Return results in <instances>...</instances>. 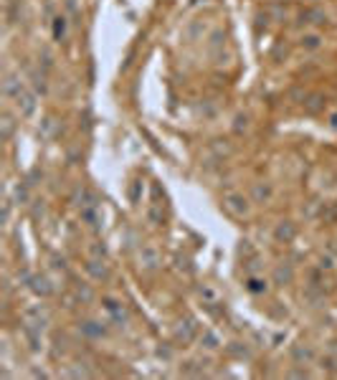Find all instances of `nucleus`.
<instances>
[{"label":"nucleus","mask_w":337,"mask_h":380,"mask_svg":"<svg viewBox=\"0 0 337 380\" xmlns=\"http://www.w3.org/2000/svg\"><path fill=\"white\" fill-rule=\"evenodd\" d=\"M223 208H226L231 215H236V218H246L248 211H251L248 200H246L241 193H226V195H223Z\"/></svg>","instance_id":"obj_1"},{"label":"nucleus","mask_w":337,"mask_h":380,"mask_svg":"<svg viewBox=\"0 0 337 380\" xmlns=\"http://www.w3.org/2000/svg\"><path fill=\"white\" fill-rule=\"evenodd\" d=\"M104 309L109 312V317H112L114 325H124L127 319H129L127 309L122 307V302H117V299H112V297H104Z\"/></svg>","instance_id":"obj_2"},{"label":"nucleus","mask_w":337,"mask_h":380,"mask_svg":"<svg viewBox=\"0 0 337 380\" xmlns=\"http://www.w3.org/2000/svg\"><path fill=\"white\" fill-rule=\"evenodd\" d=\"M16 104H18V112H21L23 117H31V114L36 112V94L28 92V89H23V92L16 96Z\"/></svg>","instance_id":"obj_3"},{"label":"nucleus","mask_w":337,"mask_h":380,"mask_svg":"<svg viewBox=\"0 0 337 380\" xmlns=\"http://www.w3.org/2000/svg\"><path fill=\"white\" fill-rule=\"evenodd\" d=\"M274 236H276V241H282V243H289V241H294V238H297V226L291 223V221H282L279 226H276Z\"/></svg>","instance_id":"obj_4"},{"label":"nucleus","mask_w":337,"mask_h":380,"mask_svg":"<svg viewBox=\"0 0 337 380\" xmlns=\"http://www.w3.org/2000/svg\"><path fill=\"white\" fill-rule=\"evenodd\" d=\"M28 286L33 289V294H38V297H48L51 291H53V286H51V282L46 279V276H31V282H28Z\"/></svg>","instance_id":"obj_5"},{"label":"nucleus","mask_w":337,"mask_h":380,"mask_svg":"<svg viewBox=\"0 0 337 380\" xmlns=\"http://www.w3.org/2000/svg\"><path fill=\"white\" fill-rule=\"evenodd\" d=\"M157 264H160V254L152 246H144L140 251V266L142 269H157Z\"/></svg>","instance_id":"obj_6"},{"label":"nucleus","mask_w":337,"mask_h":380,"mask_svg":"<svg viewBox=\"0 0 337 380\" xmlns=\"http://www.w3.org/2000/svg\"><path fill=\"white\" fill-rule=\"evenodd\" d=\"M81 332L86 334V337H92V340H99V337H104L107 330L101 327V322H96V319H86V322H81Z\"/></svg>","instance_id":"obj_7"},{"label":"nucleus","mask_w":337,"mask_h":380,"mask_svg":"<svg viewBox=\"0 0 337 380\" xmlns=\"http://www.w3.org/2000/svg\"><path fill=\"white\" fill-rule=\"evenodd\" d=\"M3 92H5V96L16 99V96L23 92V84H21V79H18V76H13V74H8V76H5V81H3Z\"/></svg>","instance_id":"obj_8"},{"label":"nucleus","mask_w":337,"mask_h":380,"mask_svg":"<svg viewBox=\"0 0 337 380\" xmlns=\"http://www.w3.org/2000/svg\"><path fill=\"white\" fill-rule=\"evenodd\" d=\"M322 107H325V94H319V92H314V94H310L304 99V109L310 114H317Z\"/></svg>","instance_id":"obj_9"},{"label":"nucleus","mask_w":337,"mask_h":380,"mask_svg":"<svg viewBox=\"0 0 337 380\" xmlns=\"http://www.w3.org/2000/svg\"><path fill=\"white\" fill-rule=\"evenodd\" d=\"M271 193H274V190H271L269 183H256L254 185V200L256 203H269L271 200Z\"/></svg>","instance_id":"obj_10"},{"label":"nucleus","mask_w":337,"mask_h":380,"mask_svg":"<svg viewBox=\"0 0 337 380\" xmlns=\"http://www.w3.org/2000/svg\"><path fill=\"white\" fill-rule=\"evenodd\" d=\"M195 322H193V319H188V322H185V327H183V322H180V327L178 330H175V337H178V340H183V342H190V340H193V334H195Z\"/></svg>","instance_id":"obj_11"},{"label":"nucleus","mask_w":337,"mask_h":380,"mask_svg":"<svg viewBox=\"0 0 337 380\" xmlns=\"http://www.w3.org/2000/svg\"><path fill=\"white\" fill-rule=\"evenodd\" d=\"M299 43H302V48H307V51H317L322 46V36L319 33H304L299 38Z\"/></svg>","instance_id":"obj_12"},{"label":"nucleus","mask_w":337,"mask_h":380,"mask_svg":"<svg viewBox=\"0 0 337 380\" xmlns=\"http://www.w3.org/2000/svg\"><path fill=\"white\" fill-rule=\"evenodd\" d=\"M302 23H325V13L317 10V8H310V10H302V16H299Z\"/></svg>","instance_id":"obj_13"},{"label":"nucleus","mask_w":337,"mask_h":380,"mask_svg":"<svg viewBox=\"0 0 337 380\" xmlns=\"http://www.w3.org/2000/svg\"><path fill=\"white\" fill-rule=\"evenodd\" d=\"M86 271H89L94 279H107V266L101 264V261H96V259H92L89 264H86Z\"/></svg>","instance_id":"obj_14"},{"label":"nucleus","mask_w":337,"mask_h":380,"mask_svg":"<svg viewBox=\"0 0 337 380\" xmlns=\"http://www.w3.org/2000/svg\"><path fill=\"white\" fill-rule=\"evenodd\" d=\"M51 33H53V41H64V36H66V18H64V16L53 18V28H51Z\"/></svg>","instance_id":"obj_15"},{"label":"nucleus","mask_w":337,"mask_h":380,"mask_svg":"<svg viewBox=\"0 0 337 380\" xmlns=\"http://www.w3.org/2000/svg\"><path fill=\"white\" fill-rule=\"evenodd\" d=\"M274 279H276V284H289L294 279V271H291V266H279L274 271Z\"/></svg>","instance_id":"obj_16"},{"label":"nucleus","mask_w":337,"mask_h":380,"mask_svg":"<svg viewBox=\"0 0 337 380\" xmlns=\"http://www.w3.org/2000/svg\"><path fill=\"white\" fill-rule=\"evenodd\" d=\"M200 342L206 345L208 350H216L218 345H221V340H218V334H216V332H211V330H206V332L200 334Z\"/></svg>","instance_id":"obj_17"},{"label":"nucleus","mask_w":337,"mask_h":380,"mask_svg":"<svg viewBox=\"0 0 337 380\" xmlns=\"http://www.w3.org/2000/svg\"><path fill=\"white\" fill-rule=\"evenodd\" d=\"M211 150H216L221 157H226V155H231V144H228V140H213Z\"/></svg>","instance_id":"obj_18"},{"label":"nucleus","mask_w":337,"mask_h":380,"mask_svg":"<svg viewBox=\"0 0 337 380\" xmlns=\"http://www.w3.org/2000/svg\"><path fill=\"white\" fill-rule=\"evenodd\" d=\"M248 291L261 294V291H266V282H261V279H256V276H251V279H248Z\"/></svg>","instance_id":"obj_19"},{"label":"nucleus","mask_w":337,"mask_h":380,"mask_svg":"<svg viewBox=\"0 0 337 380\" xmlns=\"http://www.w3.org/2000/svg\"><path fill=\"white\" fill-rule=\"evenodd\" d=\"M76 297H79L81 302H92V299H94V291L86 286V284H79V286H76Z\"/></svg>","instance_id":"obj_20"},{"label":"nucleus","mask_w":337,"mask_h":380,"mask_svg":"<svg viewBox=\"0 0 337 380\" xmlns=\"http://www.w3.org/2000/svg\"><path fill=\"white\" fill-rule=\"evenodd\" d=\"M233 129H236V132L248 129V114H236V119H233Z\"/></svg>","instance_id":"obj_21"},{"label":"nucleus","mask_w":337,"mask_h":380,"mask_svg":"<svg viewBox=\"0 0 337 380\" xmlns=\"http://www.w3.org/2000/svg\"><path fill=\"white\" fill-rule=\"evenodd\" d=\"M10 135H13V119L5 114L3 117V140H10Z\"/></svg>","instance_id":"obj_22"},{"label":"nucleus","mask_w":337,"mask_h":380,"mask_svg":"<svg viewBox=\"0 0 337 380\" xmlns=\"http://www.w3.org/2000/svg\"><path fill=\"white\" fill-rule=\"evenodd\" d=\"M147 218H150L152 226H160V223H163V213H160L157 208H150V211H147Z\"/></svg>","instance_id":"obj_23"},{"label":"nucleus","mask_w":337,"mask_h":380,"mask_svg":"<svg viewBox=\"0 0 337 380\" xmlns=\"http://www.w3.org/2000/svg\"><path fill=\"white\" fill-rule=\"evenodd\" d=\"M294 357H297V360H302V357H304V360H312V350H310V347H304V350H302V347H294Z\"/></svg>","instance_id":"obj_24"},{"label":"nucleus","mask_w":337,"mask_h":380,"mask_svg":"<svg viewBox=\"0 0 337 380\" xmlns=\"http://www.w3.org/2000/svg\"><path fill=\"white\" fill-rule=\"evenodd\" d=\"M332 266H335L332 256H319V269H332Z\"/></svg>","instance_id":"obj_25"},{"label":"nucleus","mask_w":337,"mask_h":380,"mask_svg":"<svg viewBox=\"0 0 337 380\" xmlns=\"http://www.w3.org/2000/svg\"><path fill=\"white\" fill-rule=\"evenodd\" d=\"M33 81H36V89H41V92H46V76H33Z\"/></svg>","instance_id":"obj_26"},{"label":"nucleus","mask_w":337,"mask_h":380,"mask_svg":"<svg viewBox=\"0 0 337 380\" xmlns=\"http://www.w3.org/2000/svg\"><path fill=\"white\" fill-rule=\"evenodd\" d=\"M16 195H18V200L25 203V200H28V190H25V188H18V190H16Z\"/></svg>","instance_id":"obj_27"},{"label":"nucleus","mask_w":337,"mask_h":380,"mask_svg":"<svg viewBox=\"0 0 337 380\" xmlns=\"http://www.w3.org/2000/svg\"><path fill=\"white\" fill-rule=\"evenodd\" d=\"M92 251H94L96 256H104V246H99V243H94V246H92Z\"/></svg>","instance_id":"obj_28"}]
</instances>
